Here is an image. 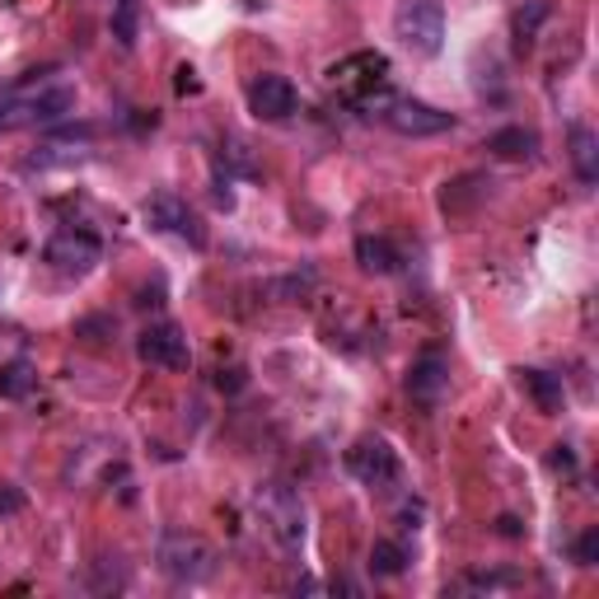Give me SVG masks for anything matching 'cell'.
I'll return each mask as SVG.
<instances>
[{
	"mask_svg": "<svg viewBox=\"0 0 599 599\" xmlns=\"http://www.w3.org/2000/svg\"><path fill=\"white\" fill-rule=\"evenodd\" d=\"M76 108V84L66 71L48 66V71H29L19 76L14 84L0 90V131H14V127H48L71 118Z\"/></svg>",
	"mask_w": 599,
	"mask_h": 599,
	"instance_id": "6da1fadb",
	"label": "cell"
},
{
	"mask_svg": "<svg viewBox=\"0 0 599 599\" xmlns=\"http://www.w3.org/2000/svg\"><path fill=\"white\" fill-rule=\"evenodd\" d=\"M393 33L408 52L436 57L446 48V6L440 0H398L393 6Z\"/></svg>",
	"mask_w": 599,
	"mask_h": 599,
	"instance_id": "7a4b0ae2",
	"label": "cell"
},
{
	"mask_svg": "<svg viewBox=\"0 0 599 599\" xmlns=\"http://www.w3.org/2000/svg\"><path fill=\"white\" fill-rule=\"evenodd\" d=\"M253 506H258L262 525H268V535H272L286 552H296V548L305 543V501H300L296 487H286V482H262L258 497H253Z\"/></svg>",
	"mask_w": 599,
	"mask_h": 599,
	"instance_id": "3957f363",
	"label": "cell"
},
{
	"mask_svg": "<svg viewBox=\"0 0 599 599\" xmlns=\"http://www.w3.org/2000/svg\"><path fill=\"white\" fill-rule=\"evenodd\" d=\"M154 562L169 581H207L216 571V552L188 529H164L160 543H154Z\"/></svg>",
	"mask_w": 599,
	"mask_h": 599,
	"instance_id": "277c9868",
	"label": "cell"
},
{
	"mask_svg": "<svg viewBox=\"0 0 599 599\" xmlns=\"http://www.w3.org/2000/svg\"><path fill=\"white\" fill-rule=\"evenodd\" d=\"M42 258H48L61 277H84V272H94V268H99L103 243H99L90 230L66 226V230H57V234L48 239V249H42Z\"/></svg>",
	"mask_w": 599,
	"mask_h": 599,
	"instance_id": "5b68a950",
	"label": "cell"
},
{
	"mask_svg": "<svg viewBox=\"0 0 599 599\" xmlns=\"http://www.w3.org/2000/svg\"><path fill=\"white\" fill-rule=\"evenodd\" d=\"M146 220L154 230L192 243V249H202V243H207V230H202V220H197V211L183 202V197H173V192H154L146 202Z\"/></svg>",
	"mask_w": 599,
	"mask_h": 599,
	"instance_id": "8992f818",
	"label": "cell"
},
{
	"mask_svg": "<svg viewBox=\"0 0 599 599\" xmlns=\"http://www.w3.org/2000/svg\"><path fill=\"white\" fill-rule=\"evenodd\" d=\"M385 122L398 131V137H440V131H450L455 118L440 113V108L421 103V99H389L385 103Z\"/></svg>",
	"mask_w": 599,
	"mask_h": 599,
	"instance_id": "52a82bcc",
	"label": "cell"
},
{
	"mask_svg": "<svg viewBox=\"0 0 599 599\" xmlns=\"http://www.w3.org/2000/svg\"><path fill=\"white\" fill-rule=\"evenodd\" d=\"M137 357L146 366H164V370H188L192 351H188V338L179 323H150L137 342Z\"/></svg>",
	"mask_w": 599,
	"mask_h": 599,
	"instance_id": "ba28073f",
	"label": "cell"
},
{
	"mask_svg": "<svg viewBox=\"0 0 599 599\" xmlns=\"http://www.w3.org/2000/svg\"><path fill=\"white\" fill-rule=\"evenodd\" d=\"M347 469H351V478H361L366 487H385V482L398 478V455L385 446V440L366 436V440H357V446L347 450Z\"/></svg>",
	"mask_w": 599,
	"mask_h": 599,
	"instance_id": "9c48e42d",
	"label": "cell"
},
{
	"mask_svg": "<svg viewBox=\"0 0 599 599\" xmlns=\"http://www.w3.org/2000/svg\"><path fill=\"white\" fill-rule=\"evenodd\" d=\"M296 103H300V94H296V84L286 76H258L249 84V108H253V118H262V122H286L296 113Z\"/></svg>",
	"mask_w": 599,
	"mask_h": 599,
	"instance_id": "30bf717a",
	"label": "cell"
},
{
	"mask_svg": "<svg viewBox=\"0 0 599 599\" xmlns=\"http://www.w3.org/2000/svg\"><path fill=\"white\" fill-rule=\"evenodd\" d=\"M446 385H450V370H446V361H440V351H427V357L412 361L408 393L417 398V403H436V398L446 393Z\"/></svg>",
	"mask_w": 599,
	"mask_h": 599,
	"instance_id": "8fae6325",
	"label": "cell"
},
{
	"mask_svg": "<svg viewBox=\"0 0 599 599\" xmlns=\"http://www.w3.org/2000/svg\"><path fill=\"white\" fill-rule=\"evenodd\" d=\"M567 146H571V164H576V179H581L586 188L599 179V141H595V131L576 122L567 131Z\"/></svg>",
	"mask_w": 599,
	"mask_h": 599,
	"instance_id": "7c38bea8",
	"label": "cell"
},
{
	"mask_svg": "<svg viewBox=\"0 0 599 599\" xmlns=\"http://www.w3.org/2000/svg\"><path fill=\"white\" fill-rule=\"evenodd\" d=\"M357 262H361L366 272H375V277H389V272H398V262H403V258H398V249H393L389 239L361 234L357 239Z\"/></svg>",
	"mask_w": 599,
	"mask_h": 599,
	"instance_id": "4fadbf2b",
	"label": "cell"
},
{
	"mask_svg": "<svg viewBox=\"0 0 599 599\" xmlns=\"http://www.w3.org/2000/svg\"><path fill=\"white\" fill-rule=\"evenodd\" d=\"M520 389L535 398L539 412H558L562 398H567L562 393V380H558V375H548V370H520Z\"/></svg>",
	"mask_w": 599,
	"mask_h": 599,
	"instance_id": "5bb4252c",
	"label": "cell"
},
{
	"mask_svg": "<svg viewBox=\"0 0 599 599\" xmlns=\"http://www.w3.org/2000/svg\"><path fill=\"white\" fill-rule=\"evenodd\" d=\"M33 389H38V370H33V361L14 357L10 366H0V398L19 403V398H29Z\"/></svg>",
	"mask_w": 599,
	"mask_h": 599,
	"instance_id": "9a60e30c",
	"label": "cell"
},
{
	"mask_svg": "<svg viewBox=\"0 0 599 599\" xmlns=\"http://www.w3.org/2000/svg\"><path fill=\"white\" fill-rule=\"evenodd\" d=\"M535 146H539V137L525 127H501L487 137V150L501 154V160H525V154H535Z\"/></svg>",
	"mask_w": 599,
	"mask_h": 599,
	"instance_id": "2e32d148",
	"label": "cell"
},
{
	"mask_svg": "<svg viewBox=\"0 0 599 599\" xmlns=\"http://www.w3.org/2000/svg\"><path fill=\"white\" fill-rule=\"evenodd\" d=\"M137 29H141V0H113V38L122 48H137Z\"/></svg>",
	"mask_w": 599,
	"mask_h": 599,
	"instance_id": "e0dca14e",
	"label": "cell"
},
{
	"mask_svg": "<svg viewBox=\"0 0 599 599\" xmlns=\"http://www.w3.org/2000/svg\"><path fill=\"white\" fill-rule=\"evenodd\" d=\"M370 571L375 576H403L408 571V552L398 543H389V539H380L370 548Z\"/></svg>",
	"mask_w": 599,
	"mask_h": 599,
	"instance_id": "ac0fdd59",
	"label": "cell"
},
{
	"mask_svg": "<svg viewBox=\"0 0 599 599\" xmlns=\"http://www.w3.org/2000/svg\"><path fill=\"white\" fill-rule=\"evenodd\" d=\"M548 0H535V6H529V14L520 10L516 14V42H520V48H525V42H529V33H535V24H539V19H548Z\"/></svg>",
	"mask_w": 599,
	"mask_h": 599,
	"instance_id": "d6986e66",
	"label": "cell"
},
{
	"mask_svg": "<svg viewBox=\"0 0 599 599\" xmlns=\"http://www.w3.org/2000/svg\"><path fill=\"white\" fill-rule=\"evenodd\" d=\"M571 558L581 562V567H595L599 562V529H586V535L571 543Z\"/></svg>",
	"mask_w": 599,
	"mask_h": 599,
	"instance_id": "ffe728a7",
	"label": "cell"
},
{
	"mask_svg": "<svg viewBox=\"0 0 599 599\" xmlns=\"http://www.w3.org/2000/svg\"><path fill=\"white\" fill-rule=\"evenodd\" d=\"M548 469H552V473H576V455H571V446H552Z\"/></svg>",
	"mask_w": 599,
	"mask_h": 599,
	"instance_id": "44dd1931",
	"label": "cell"
},
{
	"mask_svg": "<svg viewBox=\"0 0 599 599\" xmlns=\"http://www.w3.org/2000/svg\"><path fill=\"white\" fill-rule=\"evenodd\" d=\"M14 510H24V492H14V487H0V516H14Z\"/></svg>",
	"mask_w": 599,
	"mask_h": 599,
	"instance_id": "7402d4cb",
	"label": "cell"
},
{
	"mask_svg": "<svg viewBox=\"0 0 599 599\" xmlns=\"http://www.w3.org/2000/svg\"><path fill=\"white\" fill-rule=\"evenodd\" d=\"M220 389H243V370H220Z\"/></svg>",
	"mask_w": 599,
	"mask_h": 599,
	"instance_id": "603a6c76",
	"label": "cell"
},
{
	"mask_svg": "<svg viewBox=\"0 0 599 599\" xmlns=\"http://www.w3.org/2000/svg\"><path fill=\"white\" fill-rule=\"evenodd\" d=\"M497 525H501V535H506V539H516V535H520V520H516V516H501Z\"/></svg>",
	"mask_w": 599,
	"mask_h": 599,
	"instance_id": "cb8c5ba5",
	"label": "cell"
},
{
	"mask_svg": "<svg viewBox=\"0 0 599 599\" xmlns=\"http://www.w3.org/2000/svg\"><path fill=\"white\" fill-rule=\"evenodd\" d=\"M179 90H183V94H188V90H197V80H192V71H188V66L179 71Z\"/></svg>",
	"mask_w": 599,
	"mask_h": 599,
	"instance_id": "d4e9b609",
	"label": "cell"
}]
</instances>
